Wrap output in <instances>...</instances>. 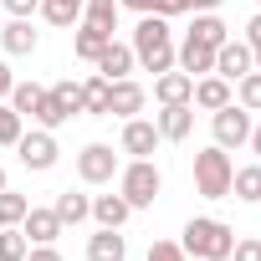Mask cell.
Instances as JSON below:
<instances>
[{
  "label": "cell",
  "instance_id": "6da1fadb",
  "mask_svg": "<svg viewBox=\"0 0 261 261\" xmlns=\"http://www.w3.org/2000/svg\"><path fill=\"white\" fill-rule=\"evenodd\" d=\"M179 246H185V256H195V261H225L230 246H236V230H230L225 220H215V215H195V220L185 225Z\"/></svg>",
  "mask_w": 261,
  "mask_h": 261
},
{
  "label": "cell",
  "instance_id": "7a4b0ae2",
  "mask_svg": "<svg viewBox=\"0 0 261 261\" xmlns=\"http://www.w3.org/2000/svg\"><path fill=\"white\" fill-rule=\"evenodd\" d=\"M159 190H164V174H159V164H154V159H128V164L118 169V195L134 205V210L154 205V200H159Z\"/></svg>",
  "mask_w": 261,
  "mask_h": 261
},
{
  "label": "cell",
  "instance_id": "3957f363",
  "mask_svg": "<svg viewBox=\"0 0 261 261\" xmlns=\"http://www.w3.org/2000/svg\"><path fill=\"white\" fill-rule=\"evenodd\" d=\"M230 174H236V164H230V154L220 144L195 154V190L205 200H230Z\"/></svg>",
  "mask_w": 261,
  "mask_h": 261
},
{
  "label": "cell",
  "instance_id": "277c9868",
  "mask_svg": "<svg viewBox=\"0 0 261 261\" xmlns=\"http://www.w3.org/2000/svg\"><path fill=\"white\" fill-rule=\"evenodd\" d=\"M210 134H215V144L230 154V149H241L246 139H251V113L241 108V102H225V108H215L210 113Z\"/></svg>",
  "mask_w": 261,
  "mask_h": 261
},
{
  "label": "cell",
  "instance_id": "5b68a950",
  "mask_svg": "<svg viewBox=\"0 0 261 261\" xmlns=\"http://www.w3.org/2000/svg\"><path fill=\"white\" fill-rule=\"evenodd\" d=\"M16 154H21V164L26 169H36V174H46L51 164H57V139H51V128H31V134H21L16 139Z\"/></svg>",
  "mask_w": 261,
  "mask_h": 261
},
{
  "label": "cell",
  "instance_id": "8992f818",
  "mask_svg": "<svg viewBox=\"0 0 261 261\" xmlns=\"http://www.w3.org/2000/svg\"><path fill=\"white\" fill-rule=\"evenodd\" d=\"M118 154H113V144H87L82 154H77V174L87 179V185H113L118 179Z\"/></svg>",
  "mask_w": 261,
  "mask_h": 261
},
{
  "label": "cell",
  "instance_id": "52a82bcc",
  "mask_svg": "<svg viewBox=\"0 0 261 261\" xmlns=\"http://www.w3.org/2000/svg\"><path fill=\"white\" fill-rule=\"evenodd\" d=\"M169 36H174L169 31V16H139V26H134V62H149L154 51L174 46Z\"/></svg>",
  "mask_w": 261,
  "mask_h": 261
},
{
  "label": "cell",
  "instance_id": "ba28073f",
  "mask_svg": "<svg viewBox=\"0 0 261 261\" xmlns=\"http://www.w3.org/2000/svg\"><path fill=\"white\" fill-rule=\"evenodd\" d=\"M154 128H159V139L164 144H185L195 134V102H169L154 113Z\"/></svg>",
  "mask_w": 261,
  "mask_h": 261
},
{
  "label": "cell",
  "instance_id": "9c48e42d",
  "mask_svg": "<svg viewBox=\"0 0 261 261\" xmlns=\"http://www.w3.org/2000/svg\"><path fill=\"white\" fill-rule=\"evenodd\" d=\"M159 144H164V139H159V128H154L149 118H123V139H118L123 154H134V159H154Z\"/></svg>",
  "mask_w": 261,
  "mask_h": 261
},
{
  "label": "cell",
  "instance_id": "30bf717a",
  "mask_svg": "<svg viewBox=\"0 0 261 261\" xmlns=\"http://www.w3.org/2000/svg\"><path fill=\"white\" fill-rule=\"evenodd\" d=\"M144 102H149V92H144L134 77L108 82V118H113V113H118V118H139V113H144Z\"/></svg>",
  "mask_w": 261,
  "mask_h": 261
},
{
  "label": "cell",
  "instance_id": "8fae6325",
  "mask_svg": "<svg viewBox=\"0 0 261 261\" xmlns=\"http://www.w3.org/2000/svg\"><path fill=\"white\" fill-rule=\"evenodd\" d=\"M246 72H256V57H251V46H246V41H225V46H215V77L241 82Z\"/></svg>",
  "mask_w": 261,
  "mask_h": 261
},
{
  "label": "cell",
  "instance_id": "7c38bea8",
  "mask_svg": "<svg viewBox=\"0 0 261 261\" xmlns=\"http://www.w3.org/2000/svg\"><path fill=\"white\" fill-rule=\"evenodd\" d=\"M62 230H67V225L57 220V210H36V205H31V210H26V220H21V236H26L31 246H57V236H62Z\"/></svg>",
  "mask_w": 261,
  "mask_h": 261
},
{
  "label": "cell",
  "instance_id": "4fadbf2b",
  "mask_svg": "<svg viewBox=\"0 0 261 261\" xmlns=\"http://www.w3.org/2000/svg\"><path fill=\"white\" fill-rule=\"evenodd\" d=\"M154 97H159V108H169V102H190V97H195V77L179 72V67H174V72H159V77H154Z\"/></svg>",
  "mask_w": 261,
  "mask_h": 261
},
{
  "label": "cell",
  "instance_id": "5bb4252c",
  "mask_svg": "<svg viewBox=\"0 0 261 261\" xmlns=\"http://www.w3.org/2000/svg\"><path fill=\"white\" fill-rule=\"evenodd\" d=\"M190 102H195V108H205V113H215V108L236 102V92H230V82H225V77L205 72V77H195V97H190Z\"/></svg>",
  "mask_w": 261,
  "mask_h": 261
},
{
  "label": "cell",
  "instance_id": "9a60e30c",
  "mask_svg": "<svg viewBox=\"0 0 261 261\" xmlns=\"http://www.w3.org/2000/svg\"><path fill=\"white\" fill-rule=\"evenodd\" d=\"M97 77H108V82H118V77H128L134 72V46H123V41H108L102 51H97Z\"/></svg>",
  "mask_w": 261,
  "mask_h": 261
},
{
  "label": "cell",
  "instance_id": "2e32d148",
  "mask_svg": "<svg viewBox=\"0 0 261 261\" xmlns=\"http://www.w3.org/2000/svg\"><path fill=\"white\" fill-rule=\"evenodd\" d=\"M185 36L200 41V46H225V41H230V26H225L215 11H195V26H190Z\"/></svg>",
  "mask_w": 261,
  "mask_h": 261
},
{
  "label": "cell",
  "instance_id": "e0dca14e",
  "mask_svg": "<svg viewBox=\"0 0 261 261\" xmlns=\"http://www.w3.org/2000/svg\"><path fill=\"white\" fill-rule=\"evenodd\" d=\"M174 67L190 72V77H205V72H215V46H200V41L185 36V46L174 51Z\"/></svg>",
  "mask_w": 261,
  "mask_h": 261
},
{
  "label": "cell",
  "instance_id": "ac0fdd59",
  "mask_svg": "<svg viewBox=\"0 0 261 261\" xmlns=\"http://www.w3.org/2000/svg\"><path fill=\"white\" fill-rule=\"evenodd\" d=\"M87 261H128V241L113 225H97V236L87 241Z\"/></svg>",
  "mask_w": 261,
  "mask_h": 261
},
{
  "label": "cell",
  "instance_id": "d6986e66",
  "mask_svg": "<svg viewBox=\"0 0 261 261\" xmlns=\"http://www.w3.org/2000/svg\"><path fill=\"white\" fill-rule=\"evenodd\" d=\"M31 123H36V128H51V134H57L62 123H72V108H67V102L46 87V92H41V102L31 108Z\"/></svg>",
  "mask_w": 261,
  "mask_h": 261
},
{
  "label": "cell",
  "instance_id": "ffe728a7",
  "mask_svg": "<svg viewBox=\"0 0 261 261\" xmlns=\"http://www.w3.org/2000/svg\"><path fill=\"white\" fill-rule=\"evenodd\" d=\"M0 46H6L11 57H31V51L41 46V36L31 31V21H16V16H11V26L0 31Z\"/></svg>",
  "mask_w": 261,
  "mask_h": 261
},
{
  "label": "cell",
  "instance_id": "44dd1931",
  "mask_svg": "<svg viewBox=\"0 0 261 261\" xmlns=\"http://www.w3.org/2000/svg\"><path fill=\"white\" fill-rule=\"evenodd\" d=\"M134 215V205H128L123 195H92V220L97 225H113V230H123V220Z\"/></svg>",
  "mask_w": 261,
  "mask_h": 261
},
{
  "label": "cell",
  "instance_id": "7402d4cb",
  "mask_svg": "<svg viewBox=\"0 0 261 261\" xmlns=\"http://www.w3.org/2000/svg\"><path fill=\"white\" fill-rule=\"evenodd\" d=\"M108 41H113V36H108V31H97V26H87V21L72 31V51H77L82 62H97V51H102Z\"/></svg>",
  "mask_w": 261,
  "mask_h": 261
},
{
  "label": "cell",
  "instance_id": "603a6c76",
  "mask_svg": "<svg viewBox=\"0 0 261 261\" xmlns=\"http://www.w3.org/2000/svg\"><path fill=\"white\" fill-rule=\"evenodd\" d=\"M51 210H57V220H62V225H82V220L92 215V200H87V195H72V190H62Z\"/></svg>",
  "mask_w": 261,
  "mask_h": 261
},
{
  "label": "cell",
  "instance_id": "cb8c5ba5",
  "mask_svg": "<svg viewBox=\"0 0 261 261\" xmlns=\"http://www.w3.org/2000/svg\"><path fill=\"white\" fill-rule=\"evenodd\" d=\"M230 195L246 200V205H261V164H246L230 174Z\"/></svg>",
  "mask_w": 261,
  "mask_h": 261
},
{
  "label": "cell",
  "instance_id": "d4e9b609",
  "mask_svg": "<svg viewBox=\"0 0 261 261\" xmlns=\"http://www.w3.org/2000/svg\"><path fill=\"white\" fill-rule=\"evenodd\" d=\"M82 6H87V0H41L36 11H41L51 26H62V31H67V26H77V21H82Z\"/></svg>",
  "mask_w": 261,
  "mask_h": 261
},
{
  "label": "cell",
  "instance_id": "484cf974",
  "mask_svg": "<svg viewBox=\"0 0 261 261\" xmlns=\"http://www.w3.org/2000/svg\"><path fill=\"white\" fill-rule=\"evenodd\" d=\"M118 11H123V6H118V0H87V6H82V21L113 36V31H118Z\"/></svg>",
  "mask_w": 261,
  "mask_h": 261
},
{
  "label": "cell",
  "instance_id": "4316f807",
  "mask_svg": "<svg viewBox=\"0 0 261 261\" xmlns=\"http://www.w3.org/2000/svg\"><path fill=\"white\" fill-rule=\"evenodd\" d=\"M82 113L87 118H108V77H87L82 82Z\"/></svg>",
  "mask_w": 261,
  "mask_h": 261
},
{
  "label": "cell",
  "instance_id": "83f0119b",
  "mask_svg": "<svg viewBox=\"0 0 261 261\" xmlns=\"http://www.w3.org/2000/svg\"><path fill=\"white\" fill-rule=\"evenodd\" d=\"M26 210H31V200H26V195H16L11 185L0 190V225H21V220H26Z\"/></svg>",
  "mask_w": 261,
  "mask_h": 261
},
{
  "label": "cell",
  "instance_id": "f1b7e54d",
  "mask_svg": "<svg viewBox=\"0 0 261 261\" xmlns=\"http://www.w3.org/2000/svg\"><path fill=\"white\" fill-rule=\"evenodd\" d=\"M31 241L21 236V225H0V261H26Z\"/></svg>",
  "mask_w": 261,
  "mask_h": 261
},
{
  "label": "cell",
  "instance_id": "f546056e",
  "mask_svg": "<svg viewBox=\"0 0 261 261\" xmlns=\"http://www.w3.org/2000/svg\"><path fill=\"white\" fill-rule=\"evenodd\" d=\"M21 134H26V118H21L11 102H0V149H16Z\"/></svg>",
  "mask_w": 261,
  "mask_h": 261
},
{
  "label": "cell",
  "instance_id": "4dcf8cb0",
  "mask_svg": "<svg viewBox=\"0 0 261 261\" xmlns=\"http://www.w3.org/2000/svg\"><path fill=\"white\" fill-rule=\"evenodd\" d=\"M41 92H46V87H41V82H16V87H11V97H6V102H11V108H16V113H21V118H31V108H36V102H41Z\"/></svg>",
  "mask_w": 261,
  "mask_h": 261
},
{
  "label": "cell",
  "instance_id": "1f68e13d",
  "mask_svg": "<svg viewBox=\"0 0 261 261\" xmlns=\"http://www.w3.org/2000/svg\"><path fill=\"white\" fill-rule=\"evenodd\" d=\"M236 102H241L246 113H261V72H246V77L236 82Z\"/></svg>",
  "mask_w": 261,
  "mask_h": 261
},
{
  "label": "cell",
  "instance_id": "d6a6232c",
  "mask_svg": "<svg viewBox=\"0 0 261 261\" xmlns=\"http://www.w3.org/2000/svg\"><path fill=\"white\" fill-rule=\"evenodd\" d=\"M225 261H261V236H241V241L230 246Z\"/></svg>",
  "mask_w": 261,
  "mask_h": 261
},
{
  "label": "cell",
  "instance_id": "836d02e7",
  "mask_svg": "<svg viewBox=\"0 0 261 261\" xmlns=\"http://www.w3.org/2000/svg\"><path fill=\"white\" fill-rule=\"evenodd\" d=\"M144 261H185V246H179V241H154Z\"/></svg>",
  "mask_w": 261,
  "mask_h": 261
},
{
  "label": "cell",
  "instance_id": "e575fe53",
  "mask_svg": "<svg viewBox=\"0 0 261 261\" xmlns=\"http://www.w3.org/2000/svg\"><path fill=\"white\" fill-rule=\"evenodd\" d=\"M51 92H57V97L72 108V113H82V82H72V77H67V82H57Z\"/></svg>",
  "mask_w": 261,
  "mask_h": 261
},
{
  "label": "cell",
  "instance_id": "d590c367",
  "mask_svg": "<svg viewBox=\"0 0 261 261\" xmlns=\"http://www.w3.org/2000/svg\"><path fill=\"white\" fill-rule=\"evenodd\" d=\"M118 6L139 11V16H169V0H118Z\"/></svg>",
  "mask_w": 261,
  "mask_h": 261
},
{
  "label": "cell",
  "instance_id": "8d00e7d4",
  "mask_svg": "<svg viewBox=\"0 0 261 261\" xmlns=\"http://www.w3.org/2000/svg\"><path fill=\"white\" fill-rule=\"evenodd\" d=\"M220 0H169V16H185V11H215Z\"/></svg>",
  "mask_w": 261,
  "mask_h": 261
},
{
  "label": "cell",
  "instance_id": "74e56055",
  "mask_svg": "<svg viewBox=\"0 0 261 261\" xmlns=\"http://www.w3.org/2000/svg\"><path fill=\"white\" fill-rule=\"evenodd\" d=\"M36 6H41V0H6V11H11L16 21H31V16H36Z\"/></svg>",
  "mask_w": 261,
  "mask_h": 261
},
{
  "label": "cell",
  "instance_id": "f35d334b",
  "mask_svg": "<svg viewBox=\"0 0 261 261\" xmlns=\"http://www.w3.org/2000/svg\"><path fill=\"white\" fill-rule=\"evenodd\" d=\"M246 46H251V51H261V11L246 21Z\"/></svg>",
  "mask_w": 261,
  "mask_h": 261
},
{
  "label": "cell",
  "instance_id": "ab89813d",
  "mask_svg": "<svg viewBox=\"0 0 261 261\" xmlns=\"http://www.w3.org/2000/svg\"><path fill=\"white\" fill-rule=\"evenodd\" d=\"M26 261H62V251H57V246H31Z\"/></svg>",
  "mask_w": 261,
  "mask_h": 261
},
{
  "label": "cell",
  "instance_id": "60d3db41",
  "mask_svg": "<svg viewBox=\"0 0 261 261\" xmlns=\"http://www.w3.org/2000/svg\"><path fill=\"white\" fill-rule=\"evenodd\" d=\"M11 87H16V72H11V62H0V102L11 97Z\"/></svg>",
  "mask_w": 261,
  "mask_h": 261
},
{
  "label": "cell",
  "instance_id": "b9f144b4",
  "mask_svg": "<svg viewBox=\"0 0 261 261\" xmlns=\"http://www.w3.org/2000/svg\"><path fill=\"white\" fill-rule=\"evenodd\" d=\"M246 144H251V154L261 159V123H251V139H246Z\"/></svg>",
  "mask_w": 261,
  "mask_h": 261
},
{
  "label": "cell",
  "instance_id": "7bdbcfd3",
  "mask_svg": "<svg viewBox=\"0 0 261 261\" xmlns=\"http://www.w3.org/2000/svg\"><path fill=\"white\" fill-rule=\"evenodd\" d=\"M0 190H6V169H0Z\"/></svg>",
  "mask_w": 261,
  "mask_h": 261
},
{
  "label": "cell",
  "instance_id": "ee69618b",
  "mask_svg": "<svg viewBox=\"0 0 261 261\" xmlns=\"http://www.w3.org/2000/svg\"><path fill=\"white\" fill-rule=\"evenodd\" d=\"M185 261H195V256H185Z\"/></svg>",
  "mask_w": 261,
  "mask_h": 261
},
{
  "label": "cell",
  "instance_id": "f6af8a7d",
  "mask_svg": "<svg viewBox=\"0 0 261 261\" xmlns=\"http://www.w3.org/2000/svg\"><path fill=\"white\" fill-rule=\"evenodd\" d=\"M256 6H261V0H256Z\"/></svg>",
  "mask_w": 261,
  "mask_h": 261
}]
</instances>
